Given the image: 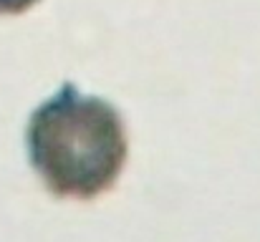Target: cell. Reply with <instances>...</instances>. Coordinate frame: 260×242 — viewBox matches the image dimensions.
Segmentation results:
<instances>
[{
    "mask_svg": "<svg viewBox=\"0 0 260 242\" xmlns=\"http://www.w3.org/2000/svg\"><path fill=\"white\" fill-rule=\"evenodd\" d=\"M38 0H0V15H20L30 10Z\"/></svg>",
    "mask_w": 260,
    "mask_h": 242,
    "instance_id": "7a4b0ae2",
    "label": "cell"
},
{
    "mask_svg": "<svg viewBox=\"0 0 260 242\" xmlns=\"http://www.w3.org/2000/svg\"><path fill=\"white\" fill-rule=\"evenodd\" d=\"M28 157L56 197L93 199L109 192L129 154L121 114L104 98L63 83L43 101L25 129Z\"/></svg>",
    "mask_w": 260,
    "mask_h": 242,
    "instance_id": "6da1fadb",
    "label": "cell"
}]
</instances>
